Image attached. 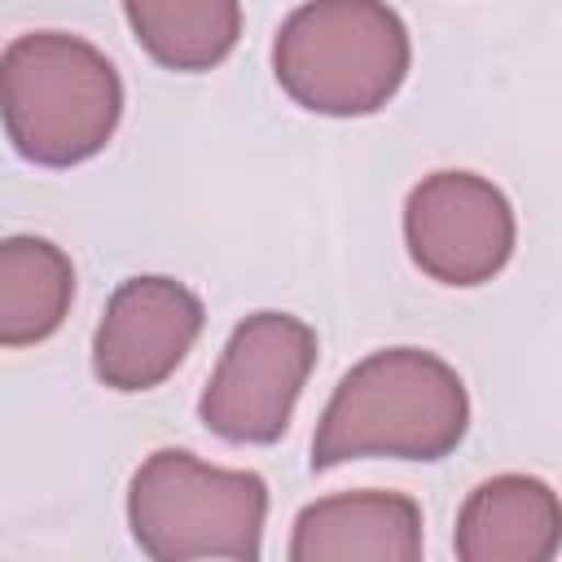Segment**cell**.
I'll use <instances>...</instances> for the list:
<instances>
[{
  "label": "cell",
  "mask_w": 562,
  "mask_h": 562,
  "mask_svg": "<svg viewBox=\"0 0 562 562\" xmlns=\"http://www.w3.org/2000/svg\"><path fill=\"white\" fill-rule=\"evenodd\" d=\"M470 430L461 373L422 347H386L351 364L312 435V470L364 457L439 461Z\"/></svg>",
  "instance_id": "1"
},
{
  "label": "cell",
  "mask_w": 562,
  "mask_h": 562,
  "mask_svg": "<svg viewBox=\"0 0 562 562\" xmlns=\"http://www.w3.org/2000/svg\"><path fill=\"white\" fill-rule=\"evenodd\" d=\"M123 119V79L110 57L66 31H26L0 53V123L35 167L97 158Z\"/></svg>",
  "instance_id": "2"
},
{
  "label": "cell",
  "mask_w": 562,
  "mask_h": 562,
  "mask_svg": "<svg viewBox=\"0 0 562 562\" xmlns=\"http://www.w3.org/2000/svg\"><path fill=\"white\" fill-rule=\"evenodd\" d=\"M413 44L386 0H307L272 40L281 92L329 119L378 114L408 79Z\"/></svg>",
  "instance_id": "3"
},
{
  "label": "cell",
  "mask_w": 562,
  "mask_h": 562,
  "mask_svg": "<svg viewBox=\"0 0 562 562\" xmlns=\"http://www.w3.org/2000/svg\"><path fill=\"white\" fill-rule=\"evenodd\" d=\"M263 518L268 483L255 470L206 465L184 448L149 452L127 483V527L154 562H255Z\"/></svg>",
  "instance_id": "4"
},
{
  "label": "cell",
  "mask_w": 562,
  "mask_h": 562,
  "mask_svg": "<svg viewBox=\"0 0 562 562\" xmlns=\"http://www.w3.org/2000/svg\"><path fill=\"white\" fill-rule=\"evenodd\" d=\"M316 369V329L290 312L246 316L206 378L198 417L228 443H277Z\"/></svg>",
  "instance_id": "5"
},
{
  "label": "cell",
  "mask_w": 562,
  "mask_h": 562,
  "mask_svg": "<svg viewBox=\"0 0 562 562\" xmlns=\"http://www.w3.org/2000/svg\"><path fill=\"white\" fill-rule=\"evenodd\" d=\"M514 206L474 171H435L408 189L404 246L439 285H483L514 255Z\"/></svg>",
  "instance_id": "6"
},
{
  "label": "cell",
  "mask_w": 562,
  "mask_h": 562,
  "mask_svg": "<svg viewBox=\"0 0 562 562\" xmlns=\"http://www.w3.org/2000/svg\"><path fill=\"white\" fill-rule=\"evenodd\" d=\"M202 325V299L176 277H127L92 334V373L110 391H154L184 364Z\"/></svg>",
  "instance_id": "7"
},
{
  "label": "cell",
  "mask_w": 562,
  "mask_h": 562,
  "mask_svg": "<svg viewBox=\"0 0 562 562\" xmlns=\"http://www.w3.org/2000/svg\"><path fill=\"white\" fill-rule=\"evenodd\" d=\"M422 505L404 492H342L299 509L290 562H417Z\"/></svg>",
  "instance_id": "8"
},
{
  "label": "cell",
  "mask_w": 562,
  "mask_h": 562,
  "mask_svg": "<svg viewBox=\"0 0 562 562\" xmlns=\"http://www.w3.org/2000/svg\"><path fill=\"white\" fill-rule=\"evenodd\" d=\"M558 544V492L536 474H496L479 483L465 496L452 536L461 562H549Z\"/></svg>",
  "instance_id": "9"
},
{
  "label": "cell",
  "mask_w": 562,
  "mask_h": 562,
  "mask_svg": "<svg viewBox=\"0 0 562 562\" xmlns=\"http://www.w3.org/2000/svg\"><path fill=\"white\" fill-rule=\"evenodd\" d=\"M75 303V268L61 246L35 233L0 237V347L53 338Z\"/></svg>",
  "instance_id": "10"
},
{
  "label": "cell",
  "mask_w": 562,
  "mask_h": 562,
  "mask_svg": "<svg viewBox=\"0 0 562 562\" xmlns=\"http://www.w3.org/2000/svg\"><path fill=\"white\" fill-rule=\"evenodd\" d=\"M136 44L167 70H211L241 40L237 0H123Z\"/></svg>",
  "instance_id": "11"
}]
</instances>
